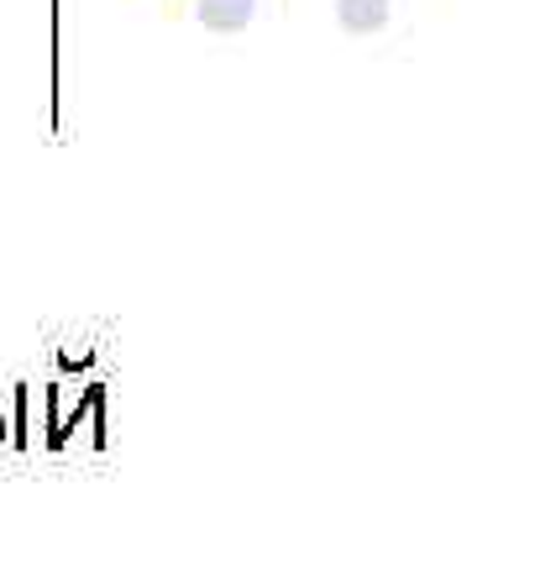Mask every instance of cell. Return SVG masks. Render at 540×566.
I'll return each mask as SVG.
<instances>
[{"label":"cell","instance_id":"1","mask_svg":"<svg viewBox=\"0 0 540 566\" xmlns=\"http://www.w3.org/2000/svg\"><path fill=\"white\" fill-rule=\"evenodd\" d=\"M258 11V0H200V21L205 27H216V32H237L247 27Z\"/></svg>","mask_w":540,"mask_h":566},{"label":"cell","instance_id":"2","mask_svg":"<svg viewBox=\"0 0 540 566\" xmlns=\"http://www.w3.org/2000/svg\"><path fill=\"white\" fill-rule=\"evenodd\" d=\"M388 21V0H341V27L346 32H378Z\"/></svg>","mask_w":540,"mask_h":566}]
</instances>
